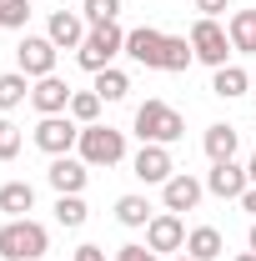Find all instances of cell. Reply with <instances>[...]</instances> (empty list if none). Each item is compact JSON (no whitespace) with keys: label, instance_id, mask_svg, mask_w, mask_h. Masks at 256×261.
Returning a JSON list of instances; mask_svg holds the SVG:
<instances>
[{"label":"cell","instance_id":"obj_2","mask_svg":"<svg viewBox=\"0 0 256 261\" xmlns=\"http://www.w3.org/2000/svg\"><path fill=\"white\" fill-rule=\"evenodd\" d=\"M136 136H141V146H171V141L186 136V121H181L176 106H166V100H146V106L136 111Z\"/></svg>","mask_w":256,"mask_h":261},{"label":"cell","instance_id":"obj_30","mask_svg":"<svg viewBox=\"0 0 256 261\" xmlns=\"http://www.w3.org/2000/svg\"><path fill=\"white\" fill-rule=\"evenodd\" d=\"M226 5H231V0H196V10H201L206 20H216V15H221Z\"/></svg>","mask_w":256,"mask_h":261},{"label":"cell","instance_id":"obj_16","mask_svg":"<svg viewBox=\"0 0 256 261\" xmlns=\"http://www.w3.org/2000/svg\"><path fill=\"white\" fill-rule=\"evenodd\" d=\"M201 146H206V156H211V166H216V161H236V130L226 126V121H216V126H206V136H201Z\"/></svg>","mask_w":256,"mask_h":261},{"label":"cell","instance_id":"obj_27","mask_svg":"<svg viewBox=\"0 0 256 261\" xmlns=\"http://www.w3.org/2000/svg\"><path fill=\"white\" fill-rule=\"evenodd\" d=\"M31 20V0H0V25L5 31H25Z\"/></svg>","mask_w":256,"mask_h":261},{"label":"cell","instance_id":"obj_37","mask_svg":"<svg viewBox=\"0 0 256 261\" xmlns=\"http://www.w3.org/2000/svg\"><path fill=\"white\" fill-rule=\"evenodd\" d=\"M251 86H256V75H251Z\"/></svg>","mask_w":256,"mask_h":261},{"label":"cell","instance_id":"obj_35","mask_svg":"<svg viewBox=\"0 0 256 261\" xmlns=\"http://www.w3.org/2000/svg\"><path fill=\"white\" fill-rule=\"evenodd\" d=\"M171 261H196V256H186V251H176V256H171Z\"/></svg>","mask_w":256,"mask_h":261},{"label":"cell","instance_id":"obj_10","mask_svg":"<svg viewBox=\"0 0 256 261\" xmlns=\"http://www.w3.org/2000/svg\"><path fill=\"white\" fill-rule=\"evenodd\" d=\"M131 176H136V181H146V186H166V181L176 176L171 151H166V146H141V151H136V161H131Z\"/></svg>","mask_w":256,"mask_h":261},{"label":"cell","instance_id":"obj_1","mask_svg":"<svg viewBox=\"0 0 256 261\" xmlns=\"http://www.w3.org/2000/svg\"><path fill=\"white\" fill-rule=\"evenodd\" d=\"M45 246H50V236H45V226L31 221V216H10V221L0 226V261H40Z\"/></svg>","mask_w":256,"mask_h":261},{"label":"cell","instance_id":"obj_15","mask_svg":"<svg viewBox=\"0 0 256 261\" xmlns=\"http://www.w3.org/2000/svg\"><path fill=\"white\" fill-rule=\"evenodd\" d=\"M201 181L196 176H186V171H176L166 186H161V201H166V211H196V201H201Z\"/></svg>","mask_w":256,"mask_h":261},{"label":"cell","instance_id":"obj_11","mask_svg":"<svg viewBox=\"0 0 256 261\" xmlns=\"http://www.w3.org/2000/svg\"><path fill=\"white\" fill-rule=\"evenodd\" d=\"M70 96H75V91L65 86L61 75H40L31 86V106L40 116H65V111H70Z\"/></svg>","mask_w":256,"mask_h":261},{"label":"cell","instance_id":"obj_34","mask_svg":"<svg viewBox=\"0 0 256 261\" xmlns=\"http://www.w3.org/2000/svg\"><path fill=\"white\" fill-rule=\"evenodd\" d=\"M236 261H256V251H241V256H236Z\"/></svg>","mask_w":256,"mask_h":261},{"label":"cell","instance_id":"obj_33","mask_svg":"<svg viewBox=\"0 0 256 261\" xmlns=\"http://www.w3.org/2000/svg\"><path fill=\"white\" fill-rule=\"evenodd\" d=\"M246 176H251V186H256V156H251V161H246Z\"/></svg>","mask_w":256,"mask_h":261},{"label":"cell","instance_id":"obj_6","mask_svg":"<svg viewBox=\"0 0 256 261\" xmlns=\"http://www.w3.org/2000/svg\"><path fill=\"white\" fill-rule=\"evenodd\" d=\"M56 40L50 35H25L20 45H15V61H20V75H31V81H40V75H56Z\"/></svg>","mask_w":256,"mask_h":261},{"label":"cell","instance_id":"obj_28","mask_svg":"<svg viewBox=\"0 0 256 261\" xmlns=\"http://www.w3.org/2000/svg\"><path fill=\"white\" fill-rule=\"evenodd\" d=\"M15 156H20V126L0 121V161H15Z\"/></svg>","mask_w":256,"mask_h":261},{"label":"cell","instance_id":"obj_26","mask_svg":"<svg viewBox=\"0 0 256 261\" xmlns=\"http://www.w3.org/2000/svg\"><path fill=\"white\" fill-rule=\"evenodd\" d=\"M81 15H86V25H111L121 15V0H86Z\"/></svg>","mask_w":256,"mask_h":261},{"label":"cell","instance_id":"obj_14","mask_svg":"<svg viewBox=\"0 0 256 261\" xmlns=\"http://www.w3.org/2000/svg\"><path fill=\"white\" fill-rule=\"evenodd\" d=\"M86 161H70V156H50V171H45V181L56 186L61 196H81L86 191Z\"/></svg>","mask_w":256,"mask_h":261},{"label":"cell","instance_id":"obj_17","mask_svg":"<svg viewBox=\"0 0 256 261\" xmlns=\"http://www.w3.org/2000/svg\"><path fill=\"white\" fill-rule=\"evenodd\" d=\"M226 251V241H221V231L216 226H196V231H186V256H196V261H216Z\"/></svg>","mask_w":256,"mask_h":261},{"label":"cell","instance_id":"obj_9","mask_svg":"<svg viewBox=\"0 0 256 261\" xmlns=\"http://www.w3.org/2000/svg\"><path fill=\"white\" fill-rule=\"evenodd\" d=\"M126 56L146 70H166V35L141 25V31H126Z\"/></svg>","mask_w":256,"mask_h":261},{"label":"cell","instance_id":"obj_21","mask_svg":"<svg viewBox=\"0 0 256 261\" xmlns=\"http://www.w3.org/2000/svg\"><path fill=\"white\" fill-rule=\"evenodd\" d=\"M246 86H251V75L241 70V65H221L216 70V81H211V91L221 100H236V96H246Z\"/></svg>","mask_w":256,"mask_h":261},{"label":"cell","instance_id":"obj_19","mask_svg":"<svg viewBox=\"0 0 256 261\" xmlns=\"http://www.w3.org/2000/svg\"><path fill=\"white\" fill-rule=\"evenodd\" d=\"M31 206H35V186L31 181H5V186H0V211H5V216H25Z\"/></svg>","mask_w":256,"mask_h":261},{"label":"cell","instance_id":"obj_3","mask_svg":"<svg viewBox=\"0 0 256 261\" xmlns=\"http://www.w3.org/2000/svg\"><path fill=\"white\" fill-rule=\"evenodd\" d=\"M126 50V31L111 20V25H91V35H86V45L75 50V61L86 65L91 75H100V70H111V61Z\"/></svg>","mask_w":256,"mask_h":261},{"label":"cell","instance_id":"obj_36","mask_svg":"<svg viewBox=\"0 0 256 261\" xmlns=\"http://www.w3.org/2000/svg\"><path fill=\"white\" fill-rule=\"evenodd\" d=\"M246 241H251V251H256V221H251V236H246Z\"/></svg>","mask_w":256,"mask_h":261},{"label":"cell","instance_id":"obj_13","mask_svg":"<svg viewBox=\"0 0 256 261\" xmlns=\"http://www.w3.org/2000/svg\"><path fill=\"white\" fill-rule=\"evenodd\" d=\"M45 35H50L61 50H81L91 31H86V15H75V10H56V15H50V25H45Z\"/></svg>","mask_w":256,"mask_h":261},{"label":"cell","instance_id":"obj_22","mask_svg":"<svg viewBox=\"0 0 256 261\" xmlns=\"http://www.w3.org/2000/svg\"><path fill=\"white\" fill-rule=\"evenodd\" d=\"M91 91H96L100 100H126V91H131V75L111 65V70H100V75H96V86H91Z\"/></svg>","mask_w":256,"mask_h":261},{"label":"cell","instance_id":"obj_7","mask_svg":"<svg viewBox=\"0 0 256 261\" xmlns=\"http://www.w3.org/2000/svg\"><path fill=\"white\" fill-rule=\"evenodd\" d=\"M35 146H40L45 156H70V146H81V126H75L70 116H40Z\"/></svg>","mask_w":256,"mask_h":261},{"label":"cell","instance_id":"obj_8","mask_svg":"<svg viewBox=\"0 0 256 261\" xmlns=\"http://www.w3.org/2000/svg\"><path fill=\"white\" fill-rule=\"evenodd\" d=\"M146 246H151L156 256H176V251H186V226H181V216H176V211L151 216V226H146Z\"/></svg>","mask_w":256,"mask_h":261},{"label":"cell","instance_id":"obj_24","mask_svg":"<svg viewBox=\"0 0 256 261\" xmlns=\"http://www.w3.org/2000/svg\"><path fill=\"white\" fill-rule=\"evenodd\" d=\"M100 106H106V100H100L96 91H75V96H70V121H81V126H96Z\"/></svg>","mask_w":256,"mask_h":261},{"label":"cell","instance_id":"obj_20","mask_svg":"<svg viewBox=\"0 0 256 261\" xmlns=\"http://www.w3.org/2000/svg\"><path fill=\"white\" fill-rule=\"evenodd\" d=\"M25 100H31V75L5 70V75H0V111H15V106H25Z\"/></svg>","mask_w":256,"mask_h":261},{"label":"cell","instance_id":"obj_38","mask_svg":"<svg viewBox=\"0 0 256 261\" xmlns=\"http://www.w3.org/2000/svg\"><path fill=\"white\" fill-rule=\"evenodd\" d=\"M251 126H256V121H251Z\"/></svg>","mask_w":256,"mask_h":261},{"label":"cell","instance_id":"obj_5","mask_svg":"<svg viewBox=\"0 0 256 261\" xmlns=\"http://www.w3.org/2000/svg\"><path fill=\"white\" fill-rule=\"evenodd\" d=\"M186 40H191L196 61H201V65H211V70H221V65H226V56H231V35H226L216 20H206V15H201V20L191 25V35H186Z\"/></svg>","mask_w":256,"mask_h":261},{"label":"cell","instance_id":"obj_31","mask_svg":"<svg viewBox=\"0 0 256 261\" xmlns=\"http://www.w3.org/2000/svg\"><path fill=\"white\" fill-rule=\"evenodd\" d=\"M70 261H106V251H100V246H75Z\"/></svg>","mask_w":256,"mask_h":261},{"label":"cell","instance_id":"obj_23","mask_svg":"<svg viewBox=\"0 0 256 261\" xmlns=\"http://www.w3.org/2000/svg\"><path fill=\"white\" fill-rule=\"evenodd\" d=\"M116 221H121V226H151L146 196H121V201H116Z\"/></svg>","mask_w":256,"mask_h":261},{"label":"cell","instance_id":"obj_18","mask_svg":"<svg viewBox=\"0 0 256 261\" xmlns=\"http://www.w3.org/2000/svg\"><path fill=\"white\" fill-rule=\"evenodd\" d=\"M226 35H231V50L256 56V10H236L231 25H226Z\"/></svg>","mask_w":256,"mask_h":261},{"label":"cell","instance_id":"obj_32","mask_svg":"<svg viewBox=\"0 0 256 261\" xmlns=\"http://www.w3.org/2000/svg\"><path fill=\"white\" fill-rule=\"evenodd\" d=\"M241 206H246V211L256 216V186H246V196H241Z\"/></svg>","mask_w":256,"mask_h":261},{"label":"cell","instance_id":"obj_12","mask_svg":"<svg viewBox=\"0 0 256 261\" xmlns=\"http://www.w3.org/2000/svg\"><path fill=\"white\" fill-rule=\"evenodd\" d=\"M246 186H251V176H246V166H236V161H216L211 176H206V191L221 196V201H241Z\"/></svg>","mask_w":256,"mask_h":261},{"label":"cell","instance_id":"obj_29","mask_svg":"<svg viewBox=\"0 0 256 261\" xmlns=\"http://www.w3.org/2000/svg\"><path fill=\"white\" fill-rule=\"evenodd\" d=\"M116 261H161V256L151 251V246H136V241H131V246H121V251H116Z\"/></svg>","mask_w":256,"mask_h":261},{"label":"cell","instance_id":"obj_25","mask_svg":"<svg viewBox=\"0 0 256 261\" xmlns=\"http://www.w3.org/2000/svg\"><path fill=\"white\" fill-rule=\"evenodd\" d=\"M56 221H61V226H86V201H81V196H56Z\"/></svg>","mask_w":256,"mask_h":261},{"label":"cell","instance_id":"obj_4","mask_svg":"<svg viewBox=\"0 0 256 261\" xmlns=\"http://www.w3.org/2000/svg\"><path fill=\"white\" fill-rule=\"evenodd\" d=\"M81 161L86 166L126 161V130H116V126H81Z\"/></svg>","mask_w":256,"mask_h":261}]
</instances>
